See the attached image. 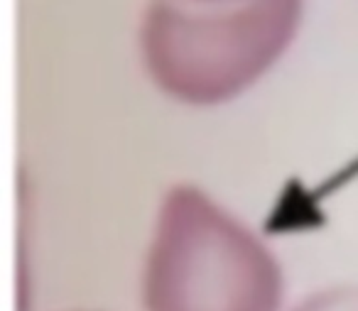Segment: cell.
<instances>
[{
    "label": "cell",
    "instance_id": "7a4b0ae2",
    "mask_svg": "<svg viewBox=\"0 0 358 311\" xmlns=\"http://www.w3.org/2000/svg\"><path fill=\"white\" fill-rule=\"evenodd\" d=\"M282 272L241 221L196 187L162 198L143 272L145 311H278Z\"/></svg>",
    "mask_w": 358,
    "mask_h": 311
},
{
    "label": "cell",
    "instance_id": "3957f363",
    "mask_svg": "<svg viewBox=\"0 0 358 311\" xmlns=\"http://www.w3.org/2000/svg\"><path fill=\"white\" fill-rule=\"evenodd\" d=\"M292 311H358V287H334L299 301Z\"/></svg>",
    "mask_w": 358,
    "mask_h": 311
},
{
    "label": "cell",
    "instance_id": "6da1fadb",
    "mask_svg": "<svg viewBox=\"0 0 358 311\" xmlns=\"http://www.w3.org/2000/svg\"><path fill=\"white\" fill-rule=\"evenodd\" d=\"M294 0H159L140 27L148 74L172 99L192 106L231 101L260 79L297 35Z\"/></svg>",
    "mask_w": 358,
    "mask_h": 311
}]
</instances>
